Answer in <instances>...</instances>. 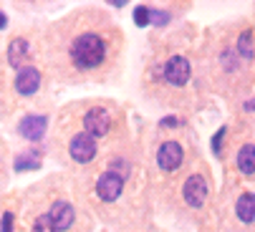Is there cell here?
Masks as SVG:
<instances>
[{"mask_svg":"<svg viewBox=\"0 0 255 232\" xmlns=\"http://www.w3.org/2000/svg\"><path fill=\"white\" fill-rule=\"evenodd\" d=\"M106 56V48H104V41L101 35L96 33H84L79 35L74 46H71V58L79 68H96Z\"/></svg>","mask_w":255,"mask_h":232,"instance_id":"6da1fadb","label":"cell"},{"mask_svg":"<svg viewBox=\"0 0 255 232\" xmlns=\"http://www.w3.org/2000/svg\"><path fill=\"white\" fill-rule=\"evenodd\" d=\"M109 129H112V116H109L106 109H91L84 116V134L101 139V136L109 134Z\"/></svg>","mask_w":255,"mask_h":232,"instance_id":"7a4b0ae2","label":"cell"},{"mask_svg":"<svg viewBox=\"0 0 255 232\" xmlns=\"http://www.w3.org/2000/svg\"><path fill=\"white\" fill-rule=\"evenodd\" d=\"M122 189H124V177L117 174V172H112V169L104 172L99 177V182H96V195L104 202H114L122 195Z\"/></svg>","mask_w":255,"mask_h":232,"instance_id":"3957f363","label":"cell"},{"mask_svg":"<svg viewBox=\"0 0 255 232\" xmlns=\"http://www.w3.org/2000/svg\"><path fill=\"white\" fill-rule=\"evenodd\" d=\"M68 154H71V159H74V162L89 164L96 157V139L89 136V134L74 136V139H71V144H68Z\"/></svg>","mask_w":255,"mask_h":232,"instance_id":"277c9868","label":"cell"},{"mask_svg":"<svg viewBox=\"0 0 255 232\" xmlns=\"http://www.w3.org/2000/svg\"><path fill=\"white\" fill-rule=\"evenodd\" d=\"M192 76V68H190V61L182 58V56H174L167 61L164 66V79L172 84V86H185Z\"/></svg>","mask_w":255,"mask_h":232,"instance_id":"5b68a950","label":"cell"},{"mask_svg":"<svg viewBox=\"0 0 255 232\" xmlns=\"http://www.w3.org/2000/svg\"><path fill=\"white\" fill-rule=\"evenodd\" d=\"M182 159H185V151H182V146L177 141H164L157 151V164L164 169V172H174Z\"/></svg>","mask_w":255,"mask_h":232,"instance_id":"8992f818","label":"cell"},{"mask_svg":"<svg viewBox=\"0 0 255 232\" xmlns=\"http://www.w3.org/2000/svg\"><path fill=\"white\" fill-rule=\"evenodd\" d=\"M182 195H185V202H187L190 207H202L205 200H207V182H205L200 174H192V177L185 182Z\"/></svg>","mask_w":255,"mask_h":232,"instance_id":"52a82bcc","label":"cell"},{"mask_svg":"<svg viewBox=\"0 0 255 232\" xmlns=\"http://www.w3.org/2000/svg\"><path fill=\"white\" fill-rule=\"evenodd\" d=\"M38 86H41V73H38V68L25 66V68L18 71V76H15V91H18L20 96H33L35 91H38Z\"/></svg>","mask_w":255,"mask_h":232,"instance_id":"ba28073f","label":"cell"},{"mask_svg":"<svg viewBox=\"0 0 255 232\" xmlns=\"http://www.w3.org/2000/svg\"><path fill=\"white\" fill-rule=\"evenodd\" d=\"M46 126H48V119H46V116H41V114H28L25 119L20 121L18 131H20L28 141H38V139H43Z\"/></svg>","mask_w":255,"mask_h":232,"instance_id":"9c48e42d","label":"cell"},{"mask_svg":"<svg viewBox=\"0 0 255 232\" xmlns=\"http://www.w3.org/2000/svg\"><path fill=\"white\" fill-rule=\"evenodd\" d=\"M48 217H51V222H53V227L58 232H66L71 225H74L76 212H74V207H71L68 202H53L51 210H48Z\"/></svg>","mask_w":255,"mask_h":232,"instance_id":"30bf717a","label":"cell"},{"mask_svg":"<svg viewBox=\"0 0 255 232\" xmlns=\"http://www.w3.org/2000/svg\"><path fill=\"white\" fill-rule=\"evenodd\" d=\"M25 58H28V41H25V38H15V41H10V46H8V63L15 71H20V63Z\"/></svg>","mask_w":255,"mask_h":232,"instance_id":"8fae6325","label":"cell"},{"mask_svg":"<svg viewBox=\"0 0 255 232\" xmlns=\"http://www.w3.org/2000/svg\"><path fill=\"white\" fill-rule=\"evenodd\" d=\"M235 212L245 225H250L255 220V197H253V192H243L238 205H235Z\"/></svg>","mask_w":255,"mask_h":232,"instance_id":"7c38bea8","label":"cell"},{"mask_svg":"<svg viewBox=\"0 0 255 232\" xmlns=\"http://www.w3.org/2000/svg\"><path fill=\"white\" fill-rule=\"evenodd\" d=\"M238 167H240V172L250 179L253 177V172H255V146L253 144H245L240 151H238Z\"/></svg>","mask_w":255,"mask_h":232,"instance_id":"4fadbf2b","label":"cell"},{"mask_svg":"<svg viewBox=\"0 0 255 232\" xmlns=\"http://www.w3.org/2000/svg\"><path fill=\"white\" fill-rule=\"evenodd\" d=\"M13 169H15V172H28V169H41V157H38V154H35V151H25V154H20V157L15 159Z\"/></svg>","mask_w":255,"mask_h":232,"instance_id":"5bb4252c","label":"cell"},{"mask_svg":"<svg viewBox=\"0 0 255 232\" xmlns=\"http://www.w3.org/2000/svg\"><path fill=\"white\" fill-rule=\"evenodd\" d=\"M238 53L243 56V58H253L255 56V48H253V30H245L240 38H238Z\"/></svg>","mask_w":255,"mask_h":232,"instance_id":"9a60e30c","label":"cell"},{"mask_svg":"<svg viewBox=\"0 0 255 232\" xmlns=\"http://www.w3.org/2000/svg\"><path fill=\"white\" fill-rule=\"evenodd\" d=\"M33 232H58V230L53 227V222H51L48 215H41L38 220L33 222Z\"/></svg>","mask_w":255,"mask_h":232,"instance_id":"2e32d148","label":"cell"},{"mask_svg":"<svg viewBox=\"0 0 255 232\" xmlns=\"http://www.w3.org/2000/svg\"><path fill=\"white\" fill-rule=\"evenodd\" d=\"M134 23H136L139 28L149 25V8H136V10H134Z\"/></svg>","mask_w":255,"mask_h":232,"instance_id":"e0dca14e","label":"cell"},{"mask_svg":"<svg viewBox=\"0 0 255 232\" xmlns=\"http://www.w3.org/2000/svg\"><path fill=\"white\" fill-rule=\"evenodd\" d=\"M169 20V13H164V10H149V23L152 25H164Z\"/></svg>","mask_w":255,"mask_h":232,"instance_id":"ac0fdd59","label":"cell"},{"mask_svg":"<svg viewBox=\"0 0 255 232\" xmlns=\"http://www.w3.org/2000/svg\"><path fill=\"white\" fill-rule=\"evenodd\" d=\"M225 134H228V131H225V129H220V131H217V134L212 136V151H215V154H220V144H223Z\"/></svg>","mask_w":255,"mask_h":232,"instance_id":"d6986e66","label":"cell"},{"mask_svg":"<svg viewBox=\"0 0 255 232\" xmlns=\"http://www.w3.org/2000/svg\"><path fill=\"white\" fill-rule=\"evenodd\" d=\"M0 230H3V232H13V212H5V215H3V222H0Z\"/></svg>","mask_w":255,"mask_h":232,"instance_id":"ffe728a7","label":"cell"},{"mask_svg":"<svg viewBox=\"0 0 255 232\" xmlns=\"http://www.w3.org/2000/svg\"><path fill=\"white\" fill-rule=\"evenodd\" d=\"M5 25H8V15H5L3 10H0V30H3Z\"/></svg>","mask_w":255,"mask_h":232,"instance_id":"44dd1931","label":"cell"},{"mask_svg":"<svg viewBox=\"0 0 255 232\" xmlns=\"http://www.w3.org/2000/svg\"><path fill=\"white\" fill-rule=\"evenodd\" d=\"M177 124H179L177 119H164V121H162V126H177Z\"/></svg>","mask_w":255,"mask_h":232,"instance_id":"7402d4cb","label":"cell"}]
</instances>
